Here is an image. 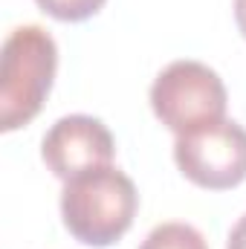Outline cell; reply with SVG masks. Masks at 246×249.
<instances>
[{
  "instance_id": "7a4b0ae2",
  "label": "cell",
  "mask_w": 246,
  "mask_h": 249,
  "mask_svg": "<svg viewBox=\"0 0 246 249\" xmlns=\"http://www.w3.org/2000/svg\"><path fill=\"white\" fill-rule=\"evenodd\" d=\"M58 70L55 38L44 26H18L0 53V130L29 124L44 107Z\"/></svg>"
},
{
  "instance_id": "9c48e42d",
  "label": "cell",
  "mask_w": 246,
  "mask_h": 249,
  "mask_svg": "<svg viewBox=\"0 0 246 249\" xmlns=\"http://www.w3.org/2000/svg\"><path fill=\"white\" fill-rule=\"evenodd\" d=\"M235 23H238L241 35L246 38V0H235Z\"/></svg>"
},
{
  "instance_id": "3957f363",
  "label": "cell",
  "mask_w": 246,
  "mask_h": 249,
  "mask_svg": "<svg viewBox=\"0 0 246 249\" xmlns=\"http://www.w3.org/2000/svg\"><path fill=\"white\" fill-rule=\"evenodd\" d=\"M226 84L203 61H171L151 84L154 116L177 136L226 119Z\"/></svg>"
},
{
  "instance_id": "6da1fadb",
  "label": "cell",
  "mask_w": 246,
  "mask_h": 249,
  "mask_svg": "<svg viewBox=\"0 0 246 249\" xmlns=\"http://www.w3.org/2000/svg\"><path fill=\"white\" fill-rule=\"evenodd\" d=\"M136 209V186L113 162L67 180L61 191V220L84 247H113L133 226Z\"/></svg>"
},
{
  "instance_id": "277c9868",
  "label": "cell",
  "mask_w": 246,
  "mask_h": 249,
  "mask_svg": "<svg viewBox=\"0 0 246 249\" xmlns=\"http://www.w3.org/2000/svg\"><path fill=\"white\" fill-rule=\"evenodd\" d=\"M174 162L185 180L209 191H226L246 180V127L235 119L180 133Z\"/></svg>"
},
{
  "instance_id": "5b68a950",
  "label": "cell",
  "mask_w": 246,
  "mask_h": 249,
  "mask_svg": "<svg viewBox=\"0 0 246 249\" xmlns=\"http://www.w3.org/2000/svg\"><path fill=\"white\" fill-rule=\"evenodd\" d=\"M116 142L107 124L87 113L61 116L41 139V160L58 180H72L90 168L110 165Z\"/></svg>"
},
{
  "instance_id": "ba28073f",
  "label": "cell",
  "mask_w": 246,
  "mask_h": 249,
  "mask_svg": "<svg viewBox=\"0 0 246 249\" xmlns=\"http://www.w3.org/2000/svg\"><path fill=\"white\" fill-rule=\"evenodd\" d=\"M226 249H246V214L238 217V223L232 226V232L226 238Z\"/></svg>"
},
{
  "instance_id": "52a82bcc",
  "label": "cell",
  "mask_w": 246,
  "mask_h": 249,
  "mask_svg": "<svg viewBox=\"0 0 246 249\" xmlns=\"http://www.w3.org/2000/svg\"><path fill=\"white\" fill-rule=\"evenodd\" d=\"M50 18L64 20V23H78V20H87L93 15L102 12V6L107 0H35Z\"/></svg>"
},
{
  "instance_id": "8992f818",
  "label": "cell",
  "mask_w": 246,
  "mask_h": 249,
  "mask_svg": "<svg viewBox=\"0 0 246 249\" xmlns=\"http://www.w3.org/2000/svg\"><path fill=\"white\" fill-rule=\"evenodd\" d=\"M139 249H209L206 238L191 223H159L148 232V238L139 244Z\"/></svg>"
}]
</instances>
